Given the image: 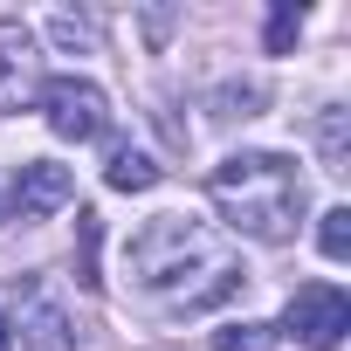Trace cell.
Listing matches in <instances>:
<instances>
[{
  "label": "cell",
  "instance_id": "1",
  "mask_svg": "<svg viewBox=\"0 0 351 351\" xmlns=\"http://www.w3.org/2000/svg\"><path fill=\"white\" fill-rule=\"evenodd\" d=\"M124 262H131V282L158 310H207L241 282V262L228 255V241L193 214H152L131 234Z\"/></svg>",
  "mask_w": 351,
  "mask_h": 351
},
{
  "label": "cell",
  "instance_id": "2",
  "mask_svg": "<svg viewBox=\"0 0 351 351\" xmlns=\"http://www.w3.org/2000/svg\"><path fill=\"white\" fill-rule=\"evenodd\" d=\"M207 200L221 207V221L248 241H289L303 228V172L282 152H234L207 172Z\"/></svg>",
  "mask_w": 351,
  "mask_h": 351
},
{
  "label": "cell",
  "instance_id": "3",
  "mask_svg": "<svg viewBox=\"0 0 351 351\" xmlns=\"http://www.w3.org/2000/svg\"><path fill=\"white\" fill-rule=\"evenodd\" d=\"M35 104H42L49 131L69 138V145H90V138H104V124H110V97H104L90 76H42Z\"/></svg>",
  "mask_w": 351,
  "mask_h": 351
},
{
  "label": "cell",
  "instance_id": "4",
  "mask_svg": "<svg viewBox=\"0 0 351 351\" xmlns=\"http://www.w3.org/2000/svg\"><path fill=\"white\" fill-rule=\"evenodd\" d=\"M351 330V296L337 282H303L282 310V337H296L303 351H337Z\"/></svg>",
  "mask_w": 351,
  "mask_h": 351
},
{
  "label": "cell",
  "instance_id": "5",
  "mask_svg": "<svg viewBox=\"0 0 351 351\" xmlns=\"http://www.w3.org/2000/svg\"><path fill=\"white\" fill-rule=\"evenodd\" d=\"M42 90V56H35V35L21 21H0V117L35 104Z\"/></svg>",
  "mask_w": 351,
  "mask_h": 351
},
{
  "label": "cell",
  "instance_id": "6",
  "mask_svg": "<svg viewBox=\"0 0 351 351\" xmlns=\"http://www.w3.org/2000/svg\"><path fill=\"white\" fill-rule=\"evenodd\" d=\"M69 200H76V172H69V165L28 158V165L14 172V214H21V221H42V214H56V207H69Z\"/></svg>",
  "mask_w": 351,
  "mask_h": 351
},
{
  "label": "cell",
  "instance_id": "7",
  "mask_svg": "<svg viewBox=\"0 0 351 351\" xmlns=\"http://www.w3.org/2000/svg\"><path fill=\"white\" fill-rule=\"evenodd\" d=\"M104 180H110L117 193H152V186H158V165H152L145 152L117 145V152H110V165H104Z\"/></svg>",
  "mask_w": 351,
  "mask_h": 351
},
{
  "label": "cell",
  "instance_id": "8",
  "mask_svg": "<svg viewBox=\"0 0 351 351\" xmlns=\"http://www.w3.org/2000/svg\"><path fill=\"white\" fill-rule=\"evenodd\" d=\"M276 344V324H228L214 330V351H269Z\"/></svg>",
  "mask_w": 351,
  "mask_h": 351
},
{
  "label": "cell",
  "instance_id": "9",
  "mask_svg": "<svg viewBox=\"0 0 351 351\" xmlns=\"http://www.w3.org/2000/svg\"><path fill=\"white\" fill-rule=\"evenodd\" d=\"M317 248H324L330 262H344V255H351V207H330V214H324V228H317Z\"/></svg>",
  "mask_w": 351,
  "mask_h": 351
},
{
  "label": "cell",
  "instance_id": "10",
  "mask_svg": "<svg viewBox=\"0 0 351 351\" xmlns=\"http://www.w3.org/2000/svg\"><path fill=\"white\" fill-rule=\"evenodd\" d=\"M296 35H303V8H296V0H276V14H269V56H282Z\"/></svg>",
  "mask_w": 351,
  "mask_h": 351
},
{
  "label": "cell",
  "instance_id": "11",
  "mask_svg": "<svg viewBox=\"0 0 351 351\" xmlns=\"http://www.w3.org/2000/svg\"><path fill=\"white\" fill-rule=\"evenodd\" d=\"M76 241H83V262H76V282H83V289H97L104 276H97V214H90V207L76 214Z\"/></svg>",
  "mask_w": 351,
  "mask_h": 351
},
{
  "label": "cell",
  "instance_id": "12",
  "mask_svg": "<svg viewBox=\"0 0 351 351\" xmlns=\"http://www.w3.org/2000/svg\"><path fill=\"white\" fill-rule=\"evenodd\" d=\"M324 158H330V172H344V131H337V110L324 117Z\"/></svg>",
  "mask_w": 351,
  "mask_h": 351
},
{
  "label": "cell",
  "instance_id": "13",
  "mask_svg": "<svg viewBox=\"0 0 351 351\" xmlns=\"http://www.w3.org/2000/svg\"><path fill=\"white\" fill-rule=\"evenodd\" d=\"M56 42H69V49H76V42H90V21H76V14H56Z\"/></svg>",
  "mask_w": 351,
  "mask_h": 351
},
{
  "label": "cell",
  "instance_id": "14",
  "mask_svg": "<svg viewBox=\"0 0 351 351\" xmlns=\"http://www.w3.org/2000/svg\"><path fill=\"white\" fill-rule=\"evenodd\" d=\"M0 351H14V317L0 310Z\"/></svg>",
  "mask_w": 351,
  "mask_h": 351
}]
</instances>
